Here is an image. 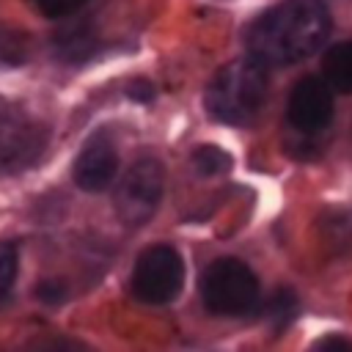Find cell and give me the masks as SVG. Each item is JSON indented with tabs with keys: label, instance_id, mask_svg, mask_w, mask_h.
I'll return each mask as SVG.
<instances>
[{
	"label": "cell",
	"instance_id": "cell-1",
	"mask_svg": "<svg viewBox=\"0 0 352 352\" xmlns=\"http://www.w3.org/2000/svg\"><path fill=\"white\" fill-rule=\"evenodd\" d=\"M330 33V14L319 0H283L248 30V52L264 66H289L314 55Z\"/></svg>",
	"mask_w": 352,
	"mask_h": 352
},
{
	"label": "cell",
	"instance_id": "cell-2",
	"mask_svg": "<svg viewBox=\"0 0 352 352\" xmlns=\"http://www.w3.org/2000/svg\"><path fill=\"white\" fill-rule=\"evenodd\" d=\"M267 99V66L256 58H239L223 66L206 91V110L223 124H248Z\"/></svg>",
	"mask_w": 352,
	"mask_h": 352
},
{
	"label": "cell",
	"instance_id": "cell-3",
	"mask_svg": "<svg viewBox=\"0 0 352 352\" xmlns=\"http://www.w3.org/2000/svg\"><path fill=\"white\" fill-rule=\"evenodd\" d=\"M201 297L217 316H242L258 302V280L239 258H217L204 272Z\"/></svg>",
	"mask_w": 352,
	"mask_h": 352
},
{
	"label": "cell",
	"instance_id": "cell-4",
	"mask_svg": "<svg viewBox=\"0 0 352 352\" xmlns=\"http://www.w3.org/2000/svg\"><path fill=\"white\" fill-rule=\"evenodd\" d=\"M182 280H184V267L179 253L168 245H154L143 250L135 261L132 292L138 300L160 305V302H170L179 294Z\"/></svg>",
	"mask_w": 352,
	"mask_h": 352
},
{
	"label": "cell",
	"instance_id": "cell-5",
	"mask_svg": "<svg viewBox=\"0 0 352 352\" xmlns=\"http://www.w3.org/2000/svg\"><path fill=\"white\" fill-rule=\"evenodd\" d=\"M165 187V170L157 160H138L118 184L116 206L126 226H143L154 217Z\"/></svg>",
	"mask_w": 352,
	"mask_h": 352
},
{
	"label": "cell",
	"instance_id": "cell-6",
	"mask_svg": "<svg viewBox=\"0 0 352 352\" xmlns=\"http://www.w3.org/2000/svg\"><path fill=\"white\" fill-rule=\"evenodd\" d=\"M286 116H289V124L305 135L322 132L333 118V88L327 85V80L302 77L289 94Z\"/></svg>",
	"mask_w": 352,
	"mask_h": 352
},
{
	"label": "cell",
	"instance_id": "cell-7",
	"mask_svg": "<svg viewBox=\"0 0 352 352\" xmlns=\"http://www.w3.org/2000/svg\"><path fill=\"white\" fill-rule=\"evenodd\" d=\"M44 148V129L25 116H0V173L30 165Z\"/></svg>",
	"mask_w": 352,
	"mask_h": 352
},
{
	"label": "cell",
	"instance_id": "cell-8",
	"mask_svg": "<svg viewBox=\"0 0 352 352\" xmlns=\"http://www.w3.org/2000/svg\"><path fill=\"white\" fill-rule=\"evenodd\" d=\"M116 170H118L116 146L107 135L96 132L91 140H85V146L74 162V182L88 192H99V190L110 187V182L116 179Z\"/></svg>",
	"mask_w": 352,
	"mask_h": 352
},
{
	"label": "cell",
	"instance_id": "cell-9",
	"mask_svg": "<svg viewBox=\"0 0 352 352\" xmlns=\"http://www.w3.org/2000/svg\"><path fill=\"white\" fill-rule=\"evenodd\" d=\"M96 44H99V38H96L94 28H88V25H69V28L58 30V36H55V52L72 63L91 58Z\"/></svg>",
	"mask_w": 352,
	"mask_h": 352
},
{
	"label": "cell",
	"instance_id": "cell-10",
	"mask_svg": "<svg viewBox=\"0 0 352 352\" xmlns=\"http://www.w3.org/2000/svg\"><path fill=\"white\" fill-rule=\"evenodd\" d=\"M324 80L338 94H352V41H341L327 50L324 60Z\"/></svg>",
	"mask_w": 352,
	"mask_h": 352
},
{
	"label": "cell",
	"instance_id": "cell-11",
	"mask_svg": "<svg viewBox=\"0 0 352 352\" xmlns=\"http://www.w3.org/2000/svg\"><path fill=\"white\" fill-rule=\"evenodd\" d=\"M192 165H195V170L201 176H217V173H226L231 168V160L217 146H201L192 154Z\"/></svg>",
	"mask_w": 352,
	"mask_h": 352
},
{
	"label": "cell",
	"instance_id": "cell-12",
	"mask_svg": "<svg viewBox=\"0 0 352 352\" xmlns=\"http://www.w3.org/2000/svg\"><path fill=\"white\" fill-rule=\"evenodd\" d=\"M14 278H16V250L14 245H0V300L11 292Z\"/></svg>",
	"mask_w": 352,
	"mask_h": 352
},
{
	"label": "cell",
	"instance_id": "cell-13",
	"mask_svg": "<svg viewBox=\"0 0 352 352\" xmlns=\"http://www.w3.org/2000/svg\"><path fill=\"white\" fill-rule=\"evenodd\" d=\"M33 6L38 8V14L50 19H63V16H72L77 8H82L85 0H33Z\"/></svg>",
	"mask_w": 352,
	"mask_h": 352
},
{
	"label": "cell",
	"instance_id": "cell-14",
	"mask_svg": "<svg viewBox=\"0 0 352 352\" xmlns=\"http://www.w3.org/2000/svg\"><path fill=\"white\" fill-rule=\"evenodd\" d=\"M38 297L47 300V302H58V300L63 297V286H60V283H41Z\"/></svg>",
	"mask_w": 352,
	"mask_h": 352
},
{
	"label": "cell",
	"instance_id": "cell-15",
	"mask_svg": "<svg viewBox=\"0 0 352 352\" xmlns=\"http://www.w3.org/2000/svg\"><path fill=\"white\" fill-rule=\"evenodd\" d=\"M151 94H154V88H151L148 82H143V80H138V82L129 88V96H132V99H148Z\"/></svg>",
	"mask_w": 352,
	"mask_h": 352
},
{
	"label": "cell",
	"instance_id": "cell-16",
	"mask_svg": "<svg viewBox=\"0 0 352 352\" xmlns=\"http://www.w3.org/2000/svg\"><path fill=\"white\" fill-rule=\"evenodd\" d=\"M327 346H336V349H352V344L344 341V338H322V341H316V349H327Z\"/></svg>",
	"mask_w": 352,
	"mask_h": 352
}]
</instances>
